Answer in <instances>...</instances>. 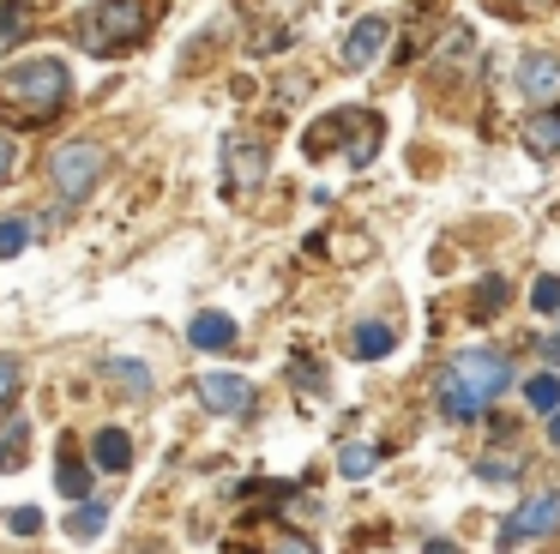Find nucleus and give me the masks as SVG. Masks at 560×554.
Masks as SVG:
<instances>
[{"mask_svg":"<svg viewBox=\"0 0 560 554\" xmlns=\"http://www.w3.org/2000/svg\"><path fill=\"white\" fill-rule=\"evenodd\" d=\"M506 385H512L506 356H494V349H464V356H452L446 373L434 380V404L446 409L452 422H470V416H482Z\"/></svg>","mask_w":560,"mask_h":554,"instance_id":"f257e3e1","label":"nucleus"},{"mask_svg":"<svg viewBox=\"0 0 560 554\" xmlns=\"http://www.w3.org/2000/svg\"><path fill=\"white\" fill-rule=\"evenodd\" d=\"M67 96H73V72H67V60H55V55L19 60V67L0 72V115H13L19 127H43Z\"/></svg>","mask_w":560,"mask_h":554,"instance_id":"f03ea898","label":"nucleus"},{"mask_svg":"<svg viewBox=\"0 0 560 554\" xmlns=\"http://www.w3.org/2000/svg\"><path fill=\"white\" fill-rule=\"evenodd\" d=\"M145 0H97L73 24L79 48H91V55H127V48L145 43Z\"/></svg>","mask_w":560,"mask_h":554,"instance_id":"7ed1b4c3","label":"nucleus"},{"mask_svg":"<svg viewBox=\"0 0 560 554\" xmlns=\"http://www.w3.org/2000/svg\"><path fill=\"white\" fill-rule=\"evenodd\" d=\"M103 169H109V151L91 145V139H67L61 151L49 157V181H55L61 199H85V193H97Z\"/></svg>","mask_w":560,"mask_h":554,"instance_id":"20e7f679","label":"nucleus"},{"mask_svg":"<svg viewBox=\"0 0 560 554\" xmlns=\"http://www.w3.org/2000/svg\"><path fill=\"white\" fill-rule=\"evenodd\" d=\"M548 530H560V488L530 494V500H524L518 512H512L506 524H500V549H518V542L548 536Z\"/></svg>","mask_w":560,"mask_h":554,"instance_id":"39448f33","label":"nucleus"},{"mask_svg":"<svg viewBox=\"0 0 560 554\" xmlns=\"http://www.w3.org/2000/svg\"><path fill=\"white\" fill-rule=\"evenodd\" d=\"M199 404L218 416H247L254 409V385L242 373H199Z\"/></svg>","mask_w":560,"mask_h":554,"instance_id":"423d86ee","label":"nucleus"},{"mask_svg":"<svg viewBox=\"0 0 560 554\" xmlns=\"http://www.w3.org/2000/svg\"><path fill=\"white\" fill-rule=\"evenodd\" d=\"M518 91L530 103H560V60L555 55H524L518 60Z\"/></svg>","mask_w":560,"mask_h":554,"instance_id":"0eeeda50","label":"nucleus"},{"mask_svg":"<svg viewBox=\"0 0 560 554\" xmlns=\"http://www.w3.org/2000/svg\"><path fill=\"white\" fill-rule=\"evenodd\" d=\"M386 36H392V24H386V19H362L350 36H343V55H338V60H343L350 72H362L368 60H374L380 48H386Z\"/></svg>","mask_w":560,"mask_h":554,"instance_id":"6e6552de","label":"nucleus"},{"mask_svg":"<svg viewBox=\"0 0 560 554\" xmlns=\"http://www.w3.org/2000/svg\"><path fill=\"white\" fill-rule=\"evenodd\" d=\"M223 163H230L235 187H259V181H266V145L259 139H230L223 145Z\"/></svg>","mask_w":560,"mask_h":554,"instance_id":"1a4fd4ad","label":"nucleus"},{"mask_svg":"<svg viewBox=\"0 0 560 554\" xmlns=\"http://www.w3.org/2000/svg\"><path fill=\"white\" fill-rule=\"evenodd\" d=\"M187 344H194V349H230L235 344V320H230V313H194Z\"/></svg>","mask_w":560,"mask_h":554,"instance_id":"9d476101","label":"nucleus"},{"mask_svg":"<svg viewBox=\"0 0 560 554\" xmlns=\"http://www.w3.org/2000/svg\"><path fill=\"white\" fill-rule=\"evenodd\" d=\"M524 145H530V157H555L560 151V108H542V115L524 120Z\"/></svg>","mask_w":560,"mask_h":554,"instance_id":"9b49d317","label":"nucleus"},{"mask_svg":"<svg viewBox=\"0 0 560 554\" xmlns=\"http://www.w3.org/2000/svg\"><path fill=\"white\" fill-rule=\"evenodd\" d=\"M91 452H97V464H103V470H115V476H121V470L133 464V440H127L121 428H97Z\"/></svg>","mask_w":560,"mask_h":554,"instance_id":"f8f14e48","label":"nucleus"},{"mask_svg":"<svg viewBox=\"0 0 560 554\" xmlns=\"http://www.w3.org/2000/svg\"><path fill=\"white\" fill-rule=\"evenodd\" d=\"M374 464H380V446H368V440H350V446H343V452H338V470H343V476H350V482L374 476Z\"/></svg>","mask_w":560,"mask_h":554,"instance_id":"ddd939ff","label":"nucleus"},{"mask_svg":"<svg viewBox=\"0 0 560 554\" xmlns=\"http://www.w3.org/2000/svg\"><path fill=\"white\" fill-rule=\"evenodd\" d=\"M392 344H398V337H392V325H355V356L362 361H380V356H392Z\"/></svg>","mask_w":560,"mask_h":554,"instance_id":"4468645a","label":"nucleus"},{"mask_svg":"<svg viewBox=\"0 0 560 554\" xmlns=\"http://www.w3.org/2000/svg\"><path fill=\"white\" fill-rule=\"evenodd\" d=\"M25 36H31V12L19 7V0H7V7H0V48L25 43Z\"/></svg>","mask_w":560,"mask_h":554,"instance_id":"2eb2a0df","label":"nucleus"},{"mask_svg":"<svg viewBox=\"0 0 560 554\" xmlns=\"http://www.w3.org/2000/svg\"><path fill=\"white\" fill-rule=\"evenodd\" d=\"M109 380H121L127 392H151V368H139L133 356H115L109 361Z\"/></svg>","mask_w":560,"mask_h":554,"instance_id":"dca6fc26","label":"nucleus"},{"mask_svg":"<svg viewBox=\"0 0 560 554\" xmlns=\"http://www.w3.org/2000/svg\"><path fill=\"white\" fill-rule=\"evenodd\" d=\"M524 397H530V409H542V416H548V409H560V380H555V373H536V380L524 385Z\"/></svg>","mask_w":560,"mask_h":554,"instance_id":"f3484780","label":"nucleus"},{"mask_svg":"<svg viewBox=\"0 0 560 554\" xmlns=\"http://www.w3.org/2000/svg\"><path fill=\"white\" fill-rule=\"evenodd\" d=\"M25 241H31V223H25V217H0V259L25 253Z\"/></svg>","mask_w":560,"mask_h":554,"instance_id":"a211bd4d","label":"nucleus"},{"mask_svg":"<svg viewBox=\"0 0 560 554\" xmlns=\"http://www.w3.org/2000/svg\"><path fill=\"white\" fill-rule=\"evenodd\" d=\"M103 524H109V512H103L97 500H85V506H79L73 518H67V530H73V536H97Z\"/></svg>","mask_w":560,"mask_h":554,"instance_id":"6ab92c4d","label":"nucleus"},{"mask_svg":"<svg viewBox=\"0 0 560 554\" xmlns=\"http://www.w3.org/2000/svg\"><path fill=\"white\" fill-rule=\"evenodd\" d=\"M19 464H25V422L0 434V470H19Z\"/></svg>","mask_w":560,"mask_h":554,"instance_id":"aec40b11","label":"nucleus"},{"mask_svg":"<svg viewBox=\"0 0 560 554\" xmlns=\"http://www.w3.org/2000/svg\"><path fill=\"white\" fill-rule=\"evenodd\" d=\"M61 494H67V500H85V464H79L73 452L61 458Z\"/></svg>","mask_w":560,"mask_h":554,"instance_id":"412c9836","label":"nucleus"},{"mask_svg":"<svg viewBox=\"0 0 560 554\" xmlns=\"http://www.w3.org/2000/svg\"><path fill=\"white\" fill-rule=\"evenodd\" d=\"M530 308H536V313H555V308H560V277H536Z\"/></svg>","mask_w":560,"mask_h":554,"instance_id":"4be33fe9","label":"nucleus"},{"mask_svg":"<svg viewBox=\"0 0 560 554\" xmlns=\"http://www.w3.org/2000/svg\"><path fill=\"white\" fill-rule=\"evenodd\" d=\"M7 524H13V536H37L43 512H37V506H13V518H7Z\"/></svg>","mask_w":560,"mask_h":554,"instance_id":"5701e85b","label":"nucleus"},{"mask_svg":"<svg viewBox=\"0 0 560 554\" xmlns=\"http://www.w3.org/2000/svg\"><path fill=\"white\" fill-rule=\"evenodd\" d=\"M13 392H19V361H13V356H0V404H7Z\"/></svg>","mask_w":560,"mask_h":554,"instance_id":"b1692460","label":"nucleus"},{"mask_svg":"<svg viewBox=\"0 0 560 554\" xmlns=\"http://www.w3.org/2000/svg\"><path fill=\"white\" fill-rule=\"evenodd\" d=\"M13 163H19V145H13V139H7V132H0V181L13 175Z\"/></svg>","mask_w":560,"mask_h":554,"instance_id":"393cba45","label":"nucleus"},{"mask_svg":"<svg viewBox=\"0 0 560 554\" xmlns=\"http://www.w3.org/2000/svg\"><path fill=\"white\" fill-rule=\"evenodd\" d=\"M271 554H314V542H307V536H283Z\"/></svg>","mask_w":560,"mask_h":554,"instance_id":"a878e982","label":"nucleus"},{"mask_svg":"<svg viewBox=\"0 0 560 554\" xmlns=\"http://www.w3.org/2000/svg\"><path fill=\"white\" fill-rule=\"evenodd\" d=\"M422 554H458V542H446V536H434V542H428V549Z\"/></svg>","mask_w":560,"mask_h":554,"instance_id":"bb28decb","label":"nucleus"},{"mask_svg":"<svg viewBox=\"0 0 560 554\" xmlns=\"http://www.w3.org/2000/svg\"><path fill=\"white\" fill-rule=\"evenodd\" d=\"M548 440L560 446V409H548Z\"/></svg>","mask_w":560,"mask_h":554,"instance_id":"cd10ccee","label":"nucleus"},{"mask_svg":"<svg viewBox=\"0 0 560 554\" xmlns=\"http://www.w3.org/2000/svg\"><path fill=\"white\" fill-rule=\"evenodd\" d=\"M524 7H542V0H524Z\"/></svg>","mask_w":560,"mask_h":554,"instance_id":"c85d7f7f","label":"nucleus"}]
</instances>
